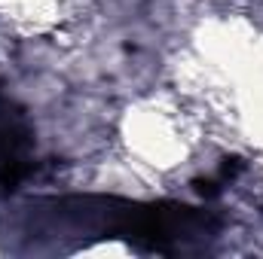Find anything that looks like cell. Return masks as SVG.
Returning a JSON list of instances; mask_svg holds the SVG:
<instances>
[{"label":"cell","mask_w":263,"mask_h":259,"mask_svg":"<svg viewBox=\"0 0 263 259\" xmlns=\"http://www.w3.org/2000/svg\"><path fill=\"white\" fill-rule=\"evenodd\" d=\"M34 134L25 113L0 95V192H12L31 171Z\"/></svg>","instance_id":"obj_1"}]
</instances>
